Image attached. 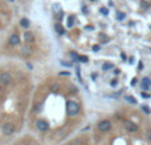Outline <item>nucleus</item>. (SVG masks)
Segmentation results:
<instances>
[{"label": "nucleus", "mask_w": 151, "mask_h": 145, "mask_svg": "<svg viewBox=\"0 0 151 145\" xmlns=\"http://www.w3.org/2000/svg\"><path fill=\"white\" fill-rule=\"evenodd\" d=\"M80 113V105L76 101H68L67 102V114L70 117H75Z\"/></svg>", "instance_id": "nucleus-1"}, {"label": "nucleus", "mask_w": 151, "mask_h": 145, "mask_svg": "<svg viewBox=\"0 0 151 145\" xmlns=\"http://www.w3.org/2000/svg\"><path fill=\"white\" fill-rule=\"evenodd\" d=\"M11 82H12L11 73H8V72H1V73H0V85L7 87V85H9Z\"/></svg>", "instance_id": "nucleus-2"}, {"label": "nucleus", "mask_w": 151, "mask_h": 145, "mask_svg": "<svg viewBox=\"0 0 151 145\" xmlns=\"http://www.w3.org/2000/svg\"><path fill=\"white\" fill-rule=\"evenodd\" d=\"M1 132H3L4 136H11L15 132V125L12 122H6V124H3V127H1Z\"/></svg>", "instance_id": "nucleus-3"}, {"label": "nucleus", "mask_w": 151, "mask_h": 145, "mask_svg": "<svg viewBox=\"0 0 151 145\" xmlns=\"http://www.w3.org/2000/svg\"><path fill=\"white\" fill-rule=\"evenodd\" d=\"M36 128L39 129L40 132H46V131H48V129H50V124H48V121H47V120L39 119L36 121Z\"/></svg>", "instance_id": "nucleus-4"}, {"label": "nucleus", "mask_w": 151, "mask_h": 145, "mask_svg": "<svg viewBox=\"0 0 151 145\" xmlns=\"http://www.w3.org/2000/svg\"><path fill=\"white\" fill-rule=\"evenodd\" d=\"M98 129L100 132H109L111 129V121L110 120H102V121L98 124Z\"/></svg>", "instance_id": "nucleus-5"}, {"label": "nucleus", "mask_w": 151, "mask_h": 145, "mask_svg": "<svg viewBox=\"0 0 151 145\" xmlns=\"http://www.w3.org/2000/svg\"><path fill=\"white\" fill-rule=\"evenodd\" d=\"M124 128L127 132H131V133H135V132H138V129H139V127L135 124V122L132 121H124Z\"/></svg>", "instance_id": "nucleus-6"}, {"label": "nucleus", "mask_w": 151, "mask_h": 145, "mask_svg": "<svg viewBox=\"0 0 151 145\" xmlns=\"http://www.w3.org/2000/svg\"><path fill=\"white\" fill-rule=\"evenodd\" d=\"M19 43H20V36L19 35L14 33V35H11V36L8 37V44L9 45L15 47V45H19Z\"/></svg>", "instance_id": "nucleus-7"}, {"label": "nucleus", "mask_w": 151, "mask_h": 145, "mask_svg": "<svg viewBox=\"0 0 151 145\" xmlns=\"http://www.w3.org/2000/svg\"><path fill=\"white\" fill-rule=\"evenodd\" d=\"M20 55L24 57H29L32 55V48L28 45H23L22 47V49H20Z\"/></svg>", "instance_id": "nucleus-8"}, {"label": "nucleus", "mask_w": 151, "mask_h": 145, "mask_svg": "<svg viewBox=\"0 0 151 145\" xmlns=\"http://www.w3.org/2000/svg\"><path fill=\"white\" fill-rule=\"evenodd\" d=\"M23 36H24V41H26L27 44H31V43H34L35 41V36H34L32 32H26Z\"/></svg>", "instance_id": "nucleus-9"}, {"label": "nucleus", "mask_w": 151, "mask_h": 145, "mask_svg": "<svg viewBox=\"0 0 151 145\" xmlns=\"http://www.w3.org/2000/svg\"><path fill=\"white\" fill-rule=\"evenodd\" d=\"M140 87H142V89H148L151 87V79H148V77H143L142 81H140Z\"/></svg>", "instance_id": "nucleus-10"}, {"label": "nucleus", "mask_w": 151, "mask_h": 145, "mask_svg": "<svg viewBox=\"0 0 151 145\" xmlns=\"http://www.w3.org/2000/svg\"><path fill=\"white\" fill-rule=\"evenodd\" d=\"M20 26L23 27V28H28L31 26V23H29V20L27 17H23V19H20Z\"/></svg>", "instance_id": "nucleus-11"}, {"label": "nucleus", "mask_w": 151, "mask_h": 145, "mask_svg": "<svg viewBox=\"0 0 151 145\" xmlns=\"http://www.w3.org/2000/svg\"><path fill=\"white\" fill-rule=\"evenodd\" d=\"M74 21H75V17L74 16H68V20H67V27L71 28V27L74 26Z\"/></svg>", "instance_id": "nucleus-12"}, {"label": "nucleus", "mask_w": 151, "mask_h": 145, "mask_svg": "<svg viewBox=\"0 0 151 145\" xmlns=\"http://www.w3.org/2000/svg\"><path fill=\"white\" fill-rule=\"evenodd\" d=\"M55 29H56V32L59 35H64V28H62L60 24H56V26H55Z\"/></svg>", "instance_id": "nucleus-13"}, {"label": "nucleus", "mask_w": 151, "mask_h": 145, "mask_svg": "<svg viewBox=\"0 0 151 145\" xmlns=\"http://www.w3.org/2000/svg\"><path fill=\"white\" fill-rule=\"evenodd\" d=\"M146 140H147L148 142H151V129H147V131H146Z\"/></svg>", "instance_id": "nucleus-14"}, {"label": "nucleus", "mask_w": 151, "mask_h": 145, "mask_svg": "<svg viewBox=\"0 0 151 145\" xmlns=\"http://www.w3.org/2000/svg\"><path fill=\"white\" fill-rule=\"evenodd\" d=\"M78 60H80L83 63H87V61H88V57L87 56H78Z\"/></svg>", "instance_id": "nucleus-15"}, {"label": "nucleus", "mask_w": 151, "mask_h": 145, "mask_svg": "<svg viewBox=\"0 0 151 145\" xmlns=\"http://www.w3.org/2000/svg\"><path fill=\"white\" fill-rule=\"evenodd\" d=\"M140 108L143 109V112H145V113H150V112H151V109L148 108L147 105H142V107H140Z\"/></svg>", "instance_id": "nucleus-16"}, {"label": "nucleus", "mask_w": 151, "mask_h": 145, "mask_svg": "<svg viewBox=\"0 0 151 145\" xmlns=\"http://www.w3.org/2000/svg\"><path fill=\"white\" fill-rule=\"evenodd\" d=\"M112 68V64H107V63H106V64H103V69H104V71H107V69H111Z\"/></svg>", "instance_id": "nucleus-17"}, {"label": "nucleus", "mask_w": 151, "mask_h": 145, "mask_svg": "<svg viewBox=\"0 0 151 145\" xmlns=\"http://www.w3.org/2000/svg\"><path fill=\"white\" fill-rule=\"evenodd\" d=\"M116 19L118 20H123V19H124V14H122V12H118V14H116Z\"/></svg>", "instance_id": "nucleus-18"}, {"label": "nucleus", "mask_w": 151, "mask_h": 145, "mask_svg": "<svg viewBox=\"0 0 151 145\" xmlns=\"http://www.w3.org/2000/svg\"><path fill=\"white\" fill-rule=\"evenodd\" d=\"M127 101H130L131 104H137V100H135L132 96H128V97H127Z\"/></svg>", "instance_id": "nucleus-19"}, {"label": "nucleus", "mask_w": 151, "mask_h": 145, "mask_svg": "<svg viewBox=\"0 0 151 145\" xmlns=\"http://www.w3.org/2000/svg\"><path fill=\"white\" fill-rule=\"evenodd\" d=\"M100 14H103V15H109V9H107V8H100Z\"/></svg>", "instance_id": "nucleus-20"}, {"label": "nucleus", "mask_w": 151, "mask_h": 145, "mask_svg": "<svg viewBox=\"0 0 151 145\" xmlns=\"http://www.w3.org/2000/svg\"><path fill=\"white\" fill-rule=\"evenodd\" d=\"M72 145H83V142L80 141V140H76V141L72 142Z\"/></svg>", "instance_id": "nucleus-21"}, {"label": "nucleus", "mask_w": 151, "mask_h": 145, "mask_svg": "<svg viewBox=\"0 0 151 145\" xmlns=\"http://www.w3.org/2000/svg\"><path fill=\"white\" fill-rule=\"evenodd\" d=\"M99 49H100V47H99V45H94V47H92V51H95V52L99 51Z\"/></svg>", "instance_id": "nucleus-22"}, {"label": "nucleus", "mask_w": 151, "mask_h": 145, "mask_svg": "<svg viewBox=\"0 0 151 145\" xmlns=\"http://www.w3.org/2000/svg\"><path fill=\"white\" fill-rule=\"evenodd\" d=\"M68 72H60V76H68Z\"/></svg>", "instance_id": "nucleus-23"}, {"label": "nucleus", "mask_w": 151, "mask_h": 145, "mask_svg": "<svg viewBox=\"0 0 151 145\" xmlns=\"http://www.w3.org/2000/svg\"><path fill=\"white\" fill-rule=\"evenodd\" d=\"M27 145H35V144H32V142H29V144H27Z\"/></svg>", "instance_id": "nucleus-24"}, {"label": "nucleus", "mask_w": 151, "mask_h": 145, "mask_svg": "<svg viewBox=\"0 0 151 145\" xmlns=\"http://www.w3.org/2000/svg\"><path fill=\"white\" fill-rule=\"evenodd\" d=\"M11 1H14V0H11Z\"/></svg>", "instance_id": "nucleus-25"}]
</instances>
